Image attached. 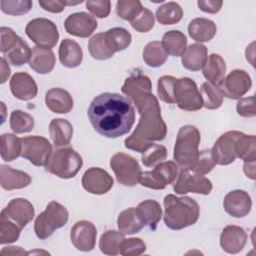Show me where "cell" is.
I'll return each mask as SVG.
<instances>
[{"instance_id":"1","label":"cell","mask_w":256,"mask_h":256,"mask_svg":"<svg viewBox=\"0 0 256 256\" xmlns=\"http://www.w3.org/2000/svg\"><path fill=\"white\" fill-rule=\"evenodd\" d=\"M87 114L93 128L107 138L127 134L135 122L132 102L118 93L105 92L96 96L90 103Z\"/></svg>"},{"instance_id":"2","label":"cell","mask_w":256,"mask_h":256,"mask_svg":"<svg viewBox=\"0 0 256 256\" xmlns=\"http://www.w3.org/2000/svg\"><path fill=\"white\" fill-rule=\"evenodd\" d=\"M140 119L133 133L124 141L125 147L142 153L153 141H162L167 134V126L162 119L157 98L152 94L143 108L138 111Z\"/></svg>"},{"instance_id":"3","label":"cell","mask_w":256,"mask_h":256,"mask_svg":"<svg viewBox=\"0 0 256 256\" xmlns=\"http://www.w3.org/2000/svg\"><path fill=\"white\" fill-rule=\"evenodd\" d=\"M163 204L164 223L171 230H181L194 225L199 218V205L191 197L168 194L164 197Z\"/></svg>"},{"instance_id":"4","label":"cell","mask_w":256,"mask_h":256,"mask_svg":"<svg viewBox=\"0 0 256 256\" xmlns=\"http://www.w3.org/2000/svg\"><path fill=\"white\" fill-rule=\"evenodd\" d=\"M200 131L193 125L182 126L175 141L173 158L182 169H191L199 154Z\"/></svg>"},{"instance_id":"5","label":"cell","mask_w":256,"mask_h":256,"mask_svg":"<svg viewBox=\"0 0 256 256\" xmlns=\"http://www.w3.org/2000/svg\"><path fill=\"white\" fill-rule=\"evenodd\" d=\"M82 165V157L73 148L63 146L52 151L45 169L59 178L70 179L76 176Z\"/></svg>"},{"instance_id":"6","label":"cell","mask_w":256,"mask_h":256,"mask_svg":"<svg viewBox=\"0 0 256 256\" xmlns=\"http://www.w3.org/2000/svg\"><path fill=\"white\" fill-rule=\"evenodd\" d=\"M68 218L67 209L59 202L51 201L35 219L34 231L36 236L41 240L49 238L55 230L66 225Z\"/></svg>"},{"instance_id":"7","label":"cell","mask_w":256,"mask_h":256,"mask_svg":"<svg viewBox=\"0 0 256 256\" xmlns=\"http://www.w3.org/2000/svg\"><path fill=\"white\" fill-rule=\"evenodd\" d=\"M110 167L120 184L132 187L139 182L141 168L133 156L123 152H117L110 159Z\"/></svg>"},{"instance_id":"8","label":"cell","mask_w":256,"mask_h":256,"mask_svg":"<svg viewBox=\"0 0 256 256\" xmlns=\"http://www.w3.org/2000/svg\"><path fill=\"white\" fill-rule=\"evenodd\" d=\"M25 32L32 42L41 48L51 49L59 40V32L56 25L46 18L32 19L26 25Z\"/></svg>"},{"instance_id":"9","label":"cell","mask_w":256,"mask_h":256,"mask_svg":"<svg viewBox=\"0 0 256 256\" xmlns=\"http://www.w3.org/2000/svg\"><path fill=\"white\" fill-rule=\"evenodd\" d=\"M178 176V166L173 161H164L155 166L152 171L141 172L139 183L147 188L162 190L172 184Z\"/></svg>"},{"instance_id":"10","label":"cell","mask_w":256,"mask_h":256,"mask_svg":"<svg viewBox=\"0 0 256 256\" xmlns=\"http://www.w3.org/2000/svg\"><path fill=\"white\" fill-rule=\"evenodd\" d=\"M151 90L152 83L150 78L138 71L126 78L121 87V91L135 104L137 111H140L146 104L152 95Z\"/></svg>"},{"instance_id":"11","label":"cell","mask_w":256,"mask_h":256,"mask_svg":"<svg viewBox=\"0 0 256 256\" xmlns=\"http://www.w3.org/2000/svg\"><path fill=\"white\" fill-rule=\"evenodd\" d=\"M22 149L21 156L34 166H45L48 162L51 153L52 146L48 139L42 136H27L20 138Z\"/></svg>"},{"instance_id":"12","label":"cell","mask_w":256,"mask_h":256,"mask_svg":"<svg viewBox=\"0 0 256 256\" xmlns=\"http://www.w3.org/2000/svg\"><path fill=\"white\" fill-rule=\"evenodd\" d=\"M174 97L175 103L182 110L197 111L203 107L197 84L189 77H182L176 80Z\"/></svg>"},{"instance_id":"13","label":"cell","mask_w":256,"mask_h":256,"mask_svg":"<svg viewBox=\"0 0 256 256\" xmlns=\"http://www.w3.org/2000/svg\"><path fill=\"white\" fill-rule=\"evenodd\" d=\"M252 80L250 75L242 69L231 71L218 85L223 97L235 100L244 96L251 88Z\"/></svg>"},{"instance_id":"14","label":"cell","mask_w":256,"mask_h":256,"mask_svg":"<svg viewBox=\"0 0 256 256\" xmlns=\"http://www.w3.org/2000/svg\"><path fill=\"white\" fill-rule=\"evenodd\" d=\"M173 189L180 195L190 192L208 195L212 191V182L202 175L191 173L189 169H181Z\"/></svg>"},{"instance_id":"15","label":"cell","mask_w":256,"mask_h":256,"mask_svg":"<svg viewBox=\"0 0 256 256\" xmlns=\"http://www.w3.org/2000/svg\"><path fill=\"white\" fill-rule=\"evenodd\" d=\"M243 132L232 130L222 134L214 143L211 149L213 159L216 164L229 165L235 161L236 155V142Z\"/></svg>"},{"instance_id":"16","label":"cell","mask_w":256,"mask_h":256,"mask_svg":"<svg viewBox=\"0 0 256 256\" xmlns=\"http://www.w3.org/2000/svg\"><path fill=\"white\" fill-rule=\"evenodd\" d=\"M33 205L24 198H14L1 211L0 218H6L16 223L23 229L34 218Z\"/></svg>"},{"instance_id":"17","label":"cell","mask_w":256,"mask_h":256,"mask_svg":"<svg viewBox=\"0 0 256 256\" xmlns=\"http://www.w3.org/2000/svg\"><path fill=\"white\" fill-rule=\"evenodd\" d=\"M97 237L95 225L87 220L77 221L70 232V239L74 247L83 252H89L94 249Z\"/></svg>"},{"instance_id":"18","label":"cell","mask_w":256,"mask_h":256,"mask_svg":"<svg viewBox=\"0 0 256 256\" xmlns=\"http://www.w3.org/2000/svg\"><path fill=\"white\" fill-rule=\"evenodd\" d=\"M113 178L110 174L101 168L91 167L85 171L82 176L83 188L95 195H102L110 191L113 187Z\"/></svg>"},{"instance_id":"19","label":"cell","mask_w":256,"mask_h":256,"mask_svg":"<svg viewBox=\"0 0 256 256\" xmlns=\"http://www.w3.org/2000/svg\"><path fill=\"white\" fill-rule=\"evenodd\" d=\"M96 19L86 12H76L70 14L64 22L67 33L81 38H87L97 28Z\"/></svg>"},{"instance_id":"20","label":"cell","mask_w":256,"mask_h":256,"mask_svg":"<svg viewBox=\"0 0 256 256\" xmlns=\"http://www.w3.org/2000/svg\"><path fill=\"white\" fill-rule=\"evenodd\" d=\"M223 207L226 213L235 218L247 216L252 208V200L248 192L244 190H232L228 192L223 200Z\"/></svg>"},{"instance_id":"21","label":"cell","mask_w":256,"mask_h":256,"mask_svg":"<svg viewBox=\"0 0 256 256\" xmlns=\"http://www.w3.org/2000/svg\"><path fill=\"white\" fill-rule=\"evenodd\" d=\"M247 242V233L236 225H228L223 228L220 235V246L229 254H236L243 250Z\"/></svg>"},{"instance_id":"22","label":"cell","mask_w":256,"mask_h":256,"mask_svg":"<svg viewBox=\"0 0 256 256\" xmlns=\"http://www.w3.org/2000/svg\"><path fill=\"white\" fill-rule=\"evenodd\" d=\"M10 90L15 98L29 101L36 97L38 87L35 80L28 73L17 72L10 80Z\"/></svg>"},{"instance_id":"23","label":"cell","mask_w":256,"mask_h":256,"mask_svg":"<svg viewBox=\"0 0 256 256\" xmlns=\"http://www.w3.org/2000/svg\"><path fill=\"white\" fill-rule=\"evenodd\" d=\"M47 108L58 114L69 113L73 108V98L70 93L62 88H51L45 94Z\"/></svg>"},{"instance_id":"24","label":"cell","mask_w":256,"mask_h":256,"mask_svg":"<svg viewBox=\"0 0 256 256\" xmlns=\"http://www.w3.org/2000/svg\"><path fill=\"white\" fill-rule=\"evenodd\" d=\"M31 182V177L24 171L13 169L12 167L1 164L0 166V183L4 190L22 189L27 187Z\"/></svg>"},{"instance_id":"25","label":"cell","mask_w":256,"mask_h":256,"mask_svg":"<svg viewBox=\"0 0 256 256\" xmlns=\"http://www.w3.org/2000/svg\"><path fill=\"white\" fill-rule=\"evenodd\" d=\"M208 59V50L201 43L189 45L182 55V65L190 71H199L206 64Z\"/></svg>"},{"instance_id":"26","label":"cell","mask_w":256,"mask_h":256,"mask_svg":"<svg viewBox=\"0 0 256 256\" xmlns=\"http://www.w3.org/2000/svg\"><path fill=\"white\" fill-rule=\"evenodd\" d=\"M55 55L52 49L41 48L35 46L32 48L31 57L29 60L30 68L38 74H48L55 66Z\"/></svg>"},{"instance_id":"27","label":"cell","mask_w":256,"mask_h":256,"mask_svg":"<svg viewBox=\"0 0 256 256\" xmlns=\"http://www.w3.org/2000/svg\"><path fill=\"white\" fill-rule=\"evenodd\" d=\"M216 24L212 20L207 18H194L190 21L188 25L189 36L199 43L212 40L216 35Z\"/></svg>"},{"instance_id":"28","label":"cell","mask_w":256,"mask_h":256,"mask_svg":"<svg viewBox=\"0 0 256 256\" xmlns=\"http://www.w3.org/2000/svg\"><path fill=\"white\" fill-rule=\"evenodd\" d=\"M59 60L67 68L78 67L83 60L81 46L69 38L62 40L59 46Z\"/></svg>"},{"instance_id":"29","label":"cell","mask_w":256,"mask_h":256,"mask_svg":"<svg viewBox=\"0 0 256 256\" xmlns=\"http://www.w3.org/2000/svg\"><path fill=\"white\" fill-rule=\"evenodd\" d=\"M118 230L124 235H132L138 233L145 226L137 208L130 207L123 210L117 219Z\"/></svg>"},{"instance_id":"30","label":"cell","mask_w":256,"mask_h":256,"mask_svg":"<svg viewBox=\"0 0 256 256\" xmlns=\"http://www.w3.org/2000/svg\"><path fill=\"white\" fill-rule=\"evenodd\" d=\"M49 135L56 147L66 146L72 139L73 127L66 119H52L49 124Z\"/></svg>"},{"instance_id":"31","label":"cell","mask_w":256,"mask_h":256,"mask_svg":"<svg viewBox=\"0 0 256 256\" xmlns=\"http://www.w3.org/2000/svg\"><path fill=\"white\" fill-rule=\"evenodd\" d=\"M203 75L208 82L218 86L224 79L226 73V63L224 59L216 53L209 55L206 64L202 68Z\"/></svg>"},{"instance_id":"32","label":"cell","mask_w":256,"mask_h":256,"mask_svg":"<svg viewBox=\"0 0 256 256\" xmlns=\"http://www.w3.org/2000/svg\"><path fill=\"white\" fill-rule=\"evenodd\" d=\"M161 44L167 54L172 56H182L187 48V38L179 30L167 31L163 37Z\"/></svg>"},{"instance_id":"33","label":"cell","mask_w":256,"mask_h":256,"mask_svg":"<svg viewBox=\"0 0 256 256\" xmlns=\"http://www.w3.org/2000/svg\"><path fill=\"white\" fill-rule=\"evenodd\" d=\"M137 210L145 225L149 226L151 230H156L162 217V208L160 204L156 200H144L138 204Z\"/></svg>"},{"instance_id":"34","label":"cell","mask_w":256,"mask_h":256,"mask_svg":"<svg viewBox=\"0 0 256 256\" xmlns=\"http://www.w3.org/2000/svg\"><path fill=\"white\" fill-rule=\"evenodd\" d=\"M155 17L162 25H173L178 23L183 17V10L177 2H167L159 6Z\"/></svg>"},{"instance_id":"35","label":"cell","mask_w":256,"mask_h":256,"mask_svg":"<svg viewBox=\"0 0 256 256\" xmlns=\"http://www.w3.org/2000/svg\"><path fill=\"white\" fill-rule=\"evenodd\" d=\"M143 60L149 67H160L162 66L168 57L167 52L163 48L161 42L152 41L149 42L143 49Z\"/></svg>"},{"instance_id":"36","label":"cell","mask_w":256,"mask_h":256,"mask_svg":"<svg viewBox=\"0 0 256 256\" xmlns=\"http://www.w3.org/2000/svg\"><path fill=\"white\" fill-rule=\"evenodd\" d=\"M107 43L110 49L115 53L125 50L132 40V36L128 30L122 27H114L105 32Z\"/></svg>"},{"instance_id":"37","label":"cell","mask_w":256,"mask_h":256,"mask_svg":"<svg viewBox=\"0 0 256 256\" xmlns=\"http://www.w3.org/2000/svg\"><path fill=\"white\" fill-rule=\"evenodd\" d=\"M88 50L92 58L96 60H107L114 55V52L110 49L107 43L105 32L97 33L90 38L88 42Z\"/></svg>"},{"instance_id":"38","label":"cell","mask_w":256,"mask_h":256,"mask_svg":"<svg viewBox=\"0 0 256 256\" xmlns=\"http://www.w3.org/2000/svg\"><path fill=\"white\" fill-rule=\"evenodd\" d=\"M124 234L116 230H107L99 240V248L103 254L115 256L119 254V248L124 240Z\"/></svg>"},{"instance_id":"39","label":"cell","mask_w":256,"mask_h":256,"mask_svg":"<svg viewBox=\"0 0 256 256\" xmlns=\"http://www.w3.org/2000/svg\"><path fill=\"white\" fill-rule=\"evenodd\" d=\"M21 141L11 133L1 135V158L4 161L10 162L21 156Z\"/></svg>"},{"instance_id":"40","label":"cell","mask_w":256,"mask_h":256,"mask_svg":"<svg viewBox=\"0 0 256 256\" xmlns=\"http://www.w3.org/2000/svg\"><path fill=\"white\" fill-rule=\"evenodd\" d=\"M200 95L203 102V107L209 110L218 109L223 103V95L218 86L206 81L201 85Z\"/></svg>"},{"instance_id":"41","label":"cell","mask_w":256,"mask_h":256,"mask_svg":"<svg viewBox=\"0 0 256 256\" xmlns=\"http://www.w3.org/2000/svg\"><path fill=\"white\" fill-rule=\"evenodd\" d=\"M236 155L244 162L256 161V138L254 135L242 134L236 142Z\"/></svg>"},{"instance_id":"42","label":"cell","mask_w":256,"mask_h":256,"mask_svg":"<svg viewBox=\"0 0 256 256\" xmlns=\"http://www.w3.org/2000/svg\"><path fill=\"white\" fill-rule=\"evenodd\" d=\"M31 53L32 50L30 49L29 45L21 37H19L16 45L9 52H7L5 56L10 64L14 66H22L26 62H29Z\"/></svg>"},{"instance_id":"43","label":"cell","mask_w":256,"mask_h":256,"mask_svg":"<svg viewBox=\"0 0 256 256\" xmlns=\"http://www.w3.org/2000/svg\"><path fill=\"white\" fill-rule=\"evenodd\" d=\"M10 127L16 134L30 132L34 127V118L22 110H14L10 115Z\"/></svg>"},{"instance_id":"44","label":"cell","mask_w":256,"mask_h":256,"mask_svg":"<svg viewBox=\"0 0 256 256\" xmlns=\"http://www.w3.org/2000/svg\"><path fill=\"white\" fill-rule=\"evenodd\" d=\"M143 8L139 0H119L116 3L117 15L123 20L130 22L141 13Z\"/></svg>"},{"instance_id":"45","label":"cell","mask_w":256,"mask_h":256,"mask_svg":"<svg viewBox=\"0 0 256 256\" xmlns=\"http://www.w3.org/2000/svg\"><path fill=\"white\" fill-rule=\"evenodd\" d=\"M167 157V150L163 145L152 143L142 152V163L146 167H154Z\"/></svg>"},{"instance_id":"46","label":"cell","mask_w":256,"mask_h":256,"mask_svg":"<svg viewBox=\"0 0 256 256\" xmlns=\"http://www.w3.org/2000/svg\"><path fill=\"white\" fill-rule=\"evenodd\" d=\"M176 78L169 75H164L158 79L157 82V94L161 101L169 104L175 103L174 88Z\"/></svg>"},{"instance_id":"47","label":"cell","mask_w":256,"mask_h":256,"mask_svg":"<svg viewBox=\"0 0 256 256\" xmlns=\"http://www.w3.org/2000/svg\"><path fill=\"white\" fill-rule=\"evenodd\" d=\"M21 228L13 221L0 218V244H9L18 240Z\"/></svg>"},{"instance_id":"48","label":"cell","mask_w":256,"mask_h":256,"mask_svg":"<svg viewBox=\"0 0 256 256\" xmlns=\"http://www.w3.org/2000/svg\"><path fill=\"white\" fill-rule=\"evenodd\" d=\"M216 165L211 149H205L202 151H199L197 160L195 161L194 165L190 169L193 173L198 174V175H206L208 174Z\"/></svg>"},{"instance_id":"49","label":"cell","mask_w":256,"mask_h":256,"mask_svg":"<svg viewBox=\"0 0 256 256\" xmlns=\"http://www.w3.org/2000/svg\"><path fill=\"white\" fill-rule=\"evenodd\" d=\"M1 10L8 15H23L32 8V1L30 0H2L0 2Z\"/></svg>"},{"instance_id":"50","label":"cell","mask_w":256,"mask_h":256,"mask_svg":"<svg viewBox=\"0 0 256 256\" xmlns=\"http://www.w3.org/2000/svg\"><path fill=\"white\" fill-rule=\"evenodd\" d=\"M146 251V244L140 238L124 239L119 248V254L124 256H138Z\"/></svg>"},{"instance_id":"51","label":"cell","mask_w":256,"mask_h":256,"mask_svg":"<svg viewBox=\"0 0 256 256\" xmlns=\"http://www.w3.org/2000/svg\"><path fill=\"white\" fill-rule=\"evenodd\" d=\"M131 26L133 27V29L140 33H146L150 31L154 26L153 13L149 9L143 8L141 13L134 20L131 21Z\"/></svg>"},{"instance_id":"52","label":"cell","mask_w":256,"mask_h":256,"mask_svg":"<svg viewBox=\"0 0 256 256\" xmlns=\"http://www.w3.org/2000/svg\"><path fill=\"white\" fill-rule=\"evenodd\" d=\"M86 8L97 18H106L110 14L111 2L109 0H88Z\"/></svg>"},{"instance_id":"53","label":"cell","mask_w":256,"mask_h":256,"mask_svg":"<svg viewBox=\"0 0 256 256\" xmlns=\"http://www.w3.org/2000/svg\"><path fill=\"white\" fill-rule=\"evenodd\" d=\"M0 35H1L0 51L2 54L5 55L16 45V43L18 42L19 36L9 27H1Z\"/></svg>"},{"instance_id":"54","label":"cell","mask_w":256,"mask_h":256,"mask_svg":"<svg viewBox=\"0 0 256 256\" xmlns=\"http://www.w3.org/2000/svg\"><path fill=\"white\" fill-rule=\"evenodd\" d=\"M236 110L237 113L242 117H254L256 115L254 95L246 98H240L236 104Z\"/></svg>"},{"instance_id":"55","label":"cell","mask_w":256,"mask_h":256,"mask_svg":"<svg viewBox=\"0 0 256 256\" xmlns=\"http://www.w3.org/2000/svg\"><path fill=\"white\" fill-rule=\"evenodd\" d=\"M39 5L51 13H60L66 6V0H39Z\"/></svg>"},{"instance_id":"56","label":"cell","mask_w":256,"mask_h":256,"mask_svg":"<svg viewBox=\"0 0 256 256\" xmlns=\"http://www.w3.org/2000/svg\"><path fill=\"white\" fill-rule=\"evenodd\" d=\"M197 5L201 11L210 14H215L220 11L223 2L220 0H199L197 2Z\"/></svg>"},{"instance_id":"57","label":"cell","mask_w":256,"mask_h":256,"mask_svg":"<svg viewBox=\"0 0 256 256\" xmlns=\"http://www.w3.org/2000/svg\"><path fill=\"white\" fill-rule=\"evenodd\" d=\"M0 63H1V73H0V76H1V80L0 82L3 84L7 81V79L9 78L10 74H11V70H10V67L8 65V63L6 62L5 58L2 57L1 60H0Z\"/></svg>"},{"instance_id":"58","label":"cell","mask_w":256,"mask_h":256,"mask_svg":"<svg viewBox=\"0 0 256 256\" xmlns=\"http://www.w3.org/2000/svg\"><path fill=\"white\" fill-rule=\"evenodd\" d=\"M244 173L246 174L247 177L251 179H255V161H250V162H244Z\"/></svg>"},{"instance_id":"59","label":"cell","mask_w":256,"mask_h":256,"mask_svg":"<svg viewBox=\"0 0 256 256\" xmlns=\"http://www.w3.org/2000/svg\"><path fill=\"white\" fill-rule=\"evenodd\" d=\"M2 254H24L25 252L21 249V247L11 246V247H5L1 250Z\"/></svg>"}]
</instances>
